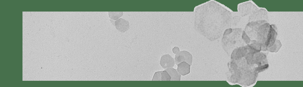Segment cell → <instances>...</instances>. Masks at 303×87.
<instances>
[{
    "instance_id": "1",
    "label": "cell",
    "mask_w": 303,
    "mask_h": 87,
    "mask_svg": "<svg viewBox=\"0 0 303 87\" xmlns=\"http://www.w3.org/2000/svg\"><path fill=\"white\" fill-rule=\"evenodd\" d=\"M231 12L214 1L197 7L195 11V27L211 40L220 37L230 24Z\"/></svg>"
},
{
    "instance_id": "2",
    "label": "cell",
    "mask_w": 303,
    "mask_h": 87,
    "mask_svg": "<svg viewBox=\"0 0 303 87\" xmlns=\"http://www.w3.org/2000/svg\"><path fill=\"white\" fill-rule=\"evenodd\" d=\"M175 59V62L177 65L182 62H185L191 65L192 62V56L189 52L183 50L180 51L176 54Z\"/></svg>"
},
{
    "instance_id": "3",
    "label": "cell",
    "mask_w": 303,
    "mask_h": 87,
    "mask_svg": "<svg viewBox=\"0 0 303 87\" xmlns=\"http://www.w3.org/2000/svg\"><path fill=\"white\" fill-rule=\"evenodd\" d=\"M160 64L164 69L172 68L175 65L173 58L169 54H166L162 56Z\"/></svg>"
},
{
    "instance_id": "4",
    "label": "cell",
    "mask_w": 303,
    "mask_h": 87,
    "mask_svg": "<svg viewBox=\"0 0 303 87\" xmlns=\"http://www.w3.org/2000/svg\"><path fill=\"white\" fill-rule=\"evenodd\" d=\"M116 28L120 32L124 33L129 29V23L128 21L120 18L115 22Z\"/></svg>"
},
{
    "instance_id": "5",
    "label": "cell",
    "mask_w": 303,
    "mask_h": 87,
    "mask_svg": "<svg viewBox=\"0 0 303 87\" xmlns=\"http://www.w3.org/2000/svg\"><path fill=\"white\" fill-rule=\"evenodd\" d=\"M190 70V65L186 62H182L177 65V72L182 75L189 74Z\"/></svg>"
},
{
    "instance_id": "6",
    "label": "cell",
    "mask_w": 303,
    "mask_h": 87,
    "mask_svg": "<svg viewBox=\"0 0 303 87\" xmlns=\"http://www.w3.org/2000/svg\"><path fill=\"white\" fill-rule=\"evenodd\" d=\"M171 77V81H179L180 80L181 75L176 70L173 68H170L165 70Z\"/></svg>"
},
{
    "instance_id": "7",
    "label": "cell",
    "mask_w": 303,
    "mask_h": 87,
    "mask_svg": "<svg viewBox=\"0 0 303 87\" xmlns=\"http://www.w3.org/2000/svg\"><path fill=\"white\" fill-rule=\"evenodd\" d=\"M109 16L113 20H117L122 16L123 14V12H109Z\"/></svg>"
},
{
    "instance_id": "8",
    "label": "cell",
    "mask_w": 303,
    "mask_h": 87,
    "mask_svg": "<svg viewBox=\"0 0 303 87\" xmlns=\"http://www.w3.org/2000/svg\"><path fill=\"white\" fill-rule=\"evenodd\" d=\"M162 71L156 72L153 77L152 80L162 81Z\"/></svg>"
}]
</instances>
